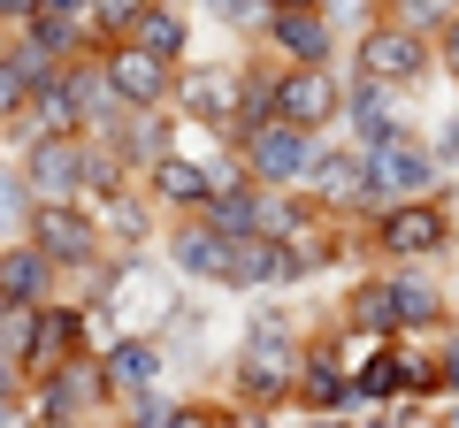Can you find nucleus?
<instances>
[{"label":"nucleus","mask_w":459,"mask_h":428,"mask_svg":"<svg viewBox=\"0 0 459 428\" xmlns=\"http://www.w3.org/2000/svg\"><path fill=\"white\" fill-rule=\"evenodd\" d=\"M0 428H16V421H8V406H0Z\"/></svg>","instance_id":"nucleus-42"},{"label":"nucleus","mask_w":459,"mask_h":428,"mask_svg":"<svg viewBox=\"0 0 459 428\" xmlns=\"http://www.w3.org/2000/svg\"><path fill=\"white\" fill-rule=\"evenodd\" d=\"M429 176H437V161H429L413 138H391V146H368V161H360V199L398 207V199H421Z\"/></svg>","instance_id":"nucleus-5"},{"label":"nucleus","mask_w":459,"mask_h":428,"mask_svg":"<svg viewBox=\"0 0 459 428\" xmlns=\"http://www.w3.org/2000/svg\"><path fill=\"white\" fill-rule=\"evenodd\" d=\"M437 428H459V398H452V413H444V421H437Z\"/></svg>","instance_id":"nucleus-40"},{"label":"nucleus","mask_w":459,"mask_h":428,"mask_svg":"<svg viewBox=\"0 0 459 428\" xmlns=\"http://www.w3.org/2000/svg\"><path fill=\"white\" fill-rule=\"evenodd\" d=\"M47 276H54V261H47V253H31V245L0 253V298H23V306H39Z\"/></svg>","instance_id":"nucleus-24"},{"label":"nucleus","mask_w":459,"mask_h":428,"mask_svg":"<svg viewBox=\"0 0 459 428\" xmlns=\"http://www.w3.org/2000/svg\"><path fill=\"white\" fill-rule=\"evenodd\" d=\"M437 153H444V161H459V116L444 123V138H437Z\"/></svg>","instance_id":"nucleus-37"},{"label":"nucleus","mask_w":459,"mask_h":428,"mask_svg":"<svg viewBox=\"0 0 459 428\" xmlns=\"http://www.w3.org/2000/svg\"><path fill=\"white\" fill-rule=\"evenodd\" d=\"M314 428H344V421H314Z\"/></svg>","instance_id":"nucleus-43"},{"label":"nucleus","mask_w":459,"mask_h":428,"mask_svg":"<svg viewBox=\"0 0 459 428\" xmlns=\"http://www.w3.org/2000/svg\"><path fill=\"white\" fill-rule=\"evenodd\" d=\"M39 8H47V16H84L92 23V0H39Z\"/></svg>","instance_id":"nucleus-35"},{"label":"nucleus","mask_w":459,"mask_h":428,"mask_svg":"<svg viewBox=\"0 0 459 428\" xmlns=\"http://www.w3.org/2000/svg\"><path fill=\"white\" fill-rule=\"evenodd\" d=\"M299 176H307V199H322V207H337V199H360V153H329V146H314Z\"/></svg>","instance_id":"nucleus-18"},{"label":"nucleus","mask_w":459,"mask_h":428,"mask_svg":"<svg viewBox=\"0 0 459 428\" xmlns=\"http://www.w3.org/2000/svg\"><path fill=\"white\" fill-rule=\"evenodd\" d=\"M23 107H31V84H23V69L0 54V123H16Z\"/></svg>","instance_id":"nucleus-28"},{"label":"nucleus","mask_w":459,"mask_h":428,"mask_svg":"<svg viewBox=\"0 0 459 428\" xmlns=\"http://www.w3.org/2000/svg\"><path fill=\"white\" fill-rule=\"evenodd\" d=\"M291 398H307L314 413H344L352 406V375H344V360H337V345H314V352H299V375H291Z\"/></svg>","instance_id":"nucleus-10"},{"label":"nucleus","mask_w":459,"mask_h":428,"mask_svg":"<svg viewBox=\"0 0 459 428\" xmlns=\"http://www.w3.org/2000/svg\"><path fill=\"white\" fill-rule=\"evenodd\" d=\"M123 39L153 47L161 62H184V47H192V23H184V8H177V0H146V8H138V23H131Z\"/></svg>","instance_id":"nucleus-17"},{"label":"nucleus","mask_w":459,"mask_h":428,"mask_svg":"<svg viewBox=\"0 0 459 428\" xmlns=\"http://www.w3.org/2000/svg\"><path fill=\"white\" fill-rule=\"evenodd\" d=\"M8 367H16V360H0V406H8V390H16V375H8Z\"/></svg>","instance_id":"nucleus-38"},{"label":"nucleus","mask_w":459,"mask_h":428,"mask_svg":"<svg viewBox=\"0 0 459 428\" xmlns=\"http://www.w3.org/2000/svg\"><path fill=\"white\" fill-rule=\"evenodd\" d=\"M246 428H261V421H246Z\"/></svg>","instance_id":"nucleus-44"},{"label":"nucleus","mask_w":459,"mask_h":428,"mask_svg":"<svg viewBox=\"0 0 459 428\" xmlns=\"http://www.w3.org/2000/svg\"><path fill=\"white\" fill-rule=\"evenodd\" d=\"M352 62H360V77L406 92V84L429 77V31H406V23L383 16V23H368V31H360V54H352Z\"/></svg>","instance_id":"nucleus-3"},{"label":"nucleus","mask_w":459,"mask_h":428,"mask_svg":"<svg viewBox=\"0 0 459 428\" xmlns=\"http://www.w3.org/2000/svg\"><path fill=\"white\" fill-rule=\"evenodd\" d=\"M406 367H413V352H406V345H383L376 360H368L360 375H352V390H360V398H376V406H391V398L406 390Z\"/></svg>","instance_id":"nucleus-25"},{"label":"nucleus","mask_w":459,"mask_h":428,"mask_svg":"<svg viewBox=\"0 0 459 428\" xmlns=\"http://www.w3.org/2000/svg\"><path fill=\"white\" fill-rule=\"evenodd\" d=\"M268 8H322V0H268Z\"/></svg>","instance_id":"nucleus-39"},{"label":"nucleus","mask_w":459,"mask_h":428,"mask_svg":"<svg viewBox=\"0 0 459 428\" xmlns=\"http://www.w3.org/2000/svg\"><path fill=\"white\" fill-rule=\"evenodd\" d=\"M39 16V0H0V23H31Z\"/></svg>","instance_id":"nucleus-36"},{"label":"nucleus","mask_w":459,"mask_h":428,"mask_svg":"<svg viewBox=\"0 0 459 428\" xmlns=\"http://www.w3.org/2000/svg\"><path fill=\"white\" fill-rule=\"evenodd\" d=\"M238 146H246V184H291L299 168H307L314 138L268 116V123H246V131H238Z\"/></svg>","instance_id":"nucleus-6"},{"label":"nucleus","mask_w":459,"mask_h":428,"mask_svg":"<svg viewBox=\"0 0 459 428\" xmlns=\"http://www.w3.org/2000/svg\"><path fill=\"white\" fill-rule=\"evenodd\" d=\"M8 222H23V192H16V176L0 168V230H8Z\"/></svg>","instance_id":"nucleus-34"},{"label":"nucleus","mask_w":459,"mask_h":428,"mask_svg":"<svg viewBox=\"0 0 459 428\" xmlns=\"http://www.w3.org/2000/svg\"><path fill=\"white\" fill-rule=\"evenodd\" d=\"M169 421V398H146L138 390V406H131V428H161Z\"/></svg>","instance_id":"nucleus-32"},{"label":"nucleus","mask_w":459,"mask_h":428,"mask_svg":"<svg viewBox=\"0 0 459 428\" xmlns=\"http://www.w3.org/2000/svg\"><path fill=\"white\" fill-rule=\"evenodd\" d=\"M100 69H108V84H115L123 107H161V99L177 92V62H161V54L138 47V39H123L115 54H100Z\"/></svg>","instance_id":"nucleus-7"},{"label":"nucleus","mask_w":459,"mask_h":428,"mask_svg":"<svg viewBox=\"0 0 459 428\" xmlns=\"http://www.w3.org/2000/svg\"><path fill=\"white\" fill-rule=\"evenodd\" d=\"M207 192H214V176H207L199 161H177V153H161V161H153V199L199 214V199H207Z\"/></svg>","instance_id":"nucleus-21"},{"label":"nucleus","mask_w":459,"mask_h":428,"mask_svg":"<svg viewBox=\"0 0 459 428\" xmlns=\"http://www.w3.org/2000/svg\"><path fill=\"white\" fill-rule=\"evenodd\" d=\"M322 8H368V0H322Z\"/></svg>","instance_id":"nucleus-41"},{"label":"nucleus","mask_w":459,"mask_h":428,"mask_svg":"<svg viewBox=\"0 0 459 428\" xmlns=\"http://www.w3.org/2000/svg\"><path fill=\"white\" fill-rule=\"evenodd\" d=\"M77 337H84V313H77V306H39V330H31V360H23V367H39V375H47V367H62Z\"/></svg>","instance_id":"nucleus-19"},{"label":"nucleus","mask_w":459,"mask_h":428,"mask_svg":"<svg viewBox=\"0 0 459 428\" xmlns=\"http://www.w3.org/2000/svg\"><path fill=\"white\" fill-rule=\"evenodd\" d=\"M161 428H230V421H222L214 406H169V421H161Z\"/></svg>","instance_id":"nucleus-31"},{"label":"nucleus","mask_w":459,"mask_h":428,"mask_svg":"<svg viewBox=\"0 0 459 428\" xmlns=\"http://www.w3.org/2000/svg\"><path fill=\"white\" fill-rule=\"evenodd\" d=\"M31 184H39V192H54V199L77 192V184H84V146H77L69 131L31 138Z\"/></svg>","instance_id":"nucleus-14"},{"label":"nucleus","mask_w":459,"mask_h":428,"mask_svg":"<svg viewBox=\"0 0 459 428\" xmlns=\"http://www.w3.org/2000/svg\"><path fill=\"white\" fill-rule=\"evenodd\" d=\"M291 375H299L291 330H283L276 313H261L253 337H246V352H238V390H246L253 406H276V398H291Z\"/></svg>","instance_id":"nucleus-2"},{"label":"nucleus","mask_w":459,"mask_h":428,"mask_svg":"<svg viewBox=\"0 0 459 428\" xmlns=\"http://www.w3.org/2000/svg\"><path fill=\"white\" fill-rule=\"evenodd\" d=\"M437 69H444V77H459V8L437 23Z\"/></svg>","instance_id":"nucleus-30"},{"label":"nucleus","mask_w":459,"mask_h":428,"mask_svg":"<svg viewBox=\"0 0 459 428\" xmlns=\"http://www.w3.org/2000/svg\"><path fill=\"white\" fill-rule=\"evenodd\" d=\"M261 39L283 54V62H329V54H337V31H329V8H268Z\"/></svg>","instance_id":"nucleus-9"},{"label":"nucleus","mask_w":459,"mask_h":428,"mask_svg":"<svg viewBox=\"0 0 459 428\" xmlns=\"http://www.w3.org/2000/svg\"><path fill=\"white\" fill-rule=\"evenodd\" d=\"M459 0H383V16L391 23H406V31H437L444 16H452Z\"/></svg>","instance_id":"nucleus-27"},{"label":"nucleus","mask_w":459,"mask_h":428,"mask_svg":"<svg viewBox=\"0 0 459 428\" xmlns=\"http://www.w3.org/2000/svg\"><path fill=\"white\" fill-rule=\"evenodd\" d=\"M161 345H153V337H123V345L108 352V390H153V382H161Z\"/></svg>","instance_id":"nucleus-20"},{"label":"nucleus","mask_w":459,"mask_h":428,"mask_svg":"<svg viewBox=\"0 0 459 428\" xmlns=\"http://www.w3.org/2000/svg\"><path fill=\"white\" fill-rule=\"evenodd\" d=\"M100 398H108V375H100L92 360L47 367V421H77V413H92Z\"/></svg>","instance_id":"nucleus-12"},{"label":"nucleus","mask_w":459,"mask_h":428,"mask_svg":"<svg viewBox=\"0 0 459 428\" xmlns=\"http://www.w3.org/2000/svg\"><path fill=\"white\" fill-rule=\"evenodd\" d=\"M222 283H238V291L291 283V276H283V245H276V237H261V230H238V237H230V268H222Z\"/></svg>","instance_id":"nucleus-13"},{"label":"nucleus","mask_w":459,"mask_h":428,"mask_svg":"<svg viewBox=\"0 0 459 428\" xmlns=\"http://www.w3.org/2000/svg\"><path fill=\"white\" fill-rule=\"evenodd\" d=\"M391 306H398V330H437L444 321V291L429 276H391Z\"/></svg>","instance_id":"nucleus-22"},{"label":"nucleus","mask_w":459,"mask_h":428,"mask_svg":"<svg viewBox=\"0 0 459 428\" xmlns=\"http://www.w3.org/2000/svg\"><path fill=\"white\" fill-rule=\"evenodd\" d=\"M177 92H184V116L192 123H238V77L230 69H184Z\"/></svg>","instance_id":"nucleus-15"},{"label":"nucleus","mask_w":459,"mask_h":428,"mask_svg":"<svg viewBox=\"0 0 459 428\" xmlns=\"http://www.w3.org/2000/svg\"><path fill=\"white\" fill-rule=\"evenodd\" d=\"M169 261H177L184 276H214V283H222V268H230V237L214 230L207 214H199V222H184V230L169 237Z\"/></svg>","instance_id":"nucleus-16"},{"label":"nucleus","mask_w":459,"mask_h":428,"mask_svg":"<svg viewBox=\"0 0 459 428\" xmlns=\"http://www.w3.org/2000/svg\"><path fill=\"white\" fill-rule=\"evenodd\" d=\"M276 123H291V131H329V123H344V84L329 62H291L276 69Z\"/></svg>","instance_id":"nucleus-1"},{"label":"nucleus","mask_w":459,"mask_h":428,"mask_svg":"<svg viewBox=\"0 0 459 428\" xmlns=\"http://www.w3.org/2000/svg\"><path fill=\"white\" fill-rule=\"evenodd\" d=\"M352 330H368V337H398L391 276H376V283H360V291H352Z\"/></svg>","instance_id":"nucleus-26"},{"label":"nucleus","mask_w":459,"mask_h":428,"mask_svg":"<svg viewBox=\"0 0 459 428\" xmlns=\"http://www.w3.org/2000/svg\"><path fill=\"white\" fill-rule=\"evenodd\" d=\"M31 237H39V253H47L54 268H84V261H100V245H108V237H100V222H92V214L62 207V199L31 214Z\"/></svg>","instance_id":"nucleus-8"},{"label":"nucleus","mask_w":459,"mask_h":428,"mask_svg":"<svg viewBox=\"0 0 459 428\" xmlns=\"http://www.w3.org/2000/svg\"><path fill=\"white\" fill-rule=\"evenodd\" d=\"M177 138V123H161V107H131V131H123V168H153Z\"/></svg>","instance_id":"nucleus-23"},{"label":"nucleus","mask_w":459,"mask_h":428,"mask_svg":"<svg viewBox=\"0 0 459 428\" xmlns=\"http://www.w3.org/2000/svg\"><path fill=\"white\" fill-rule=\"evenodd\" d=\"M344 116L360 123L368 146H391V138H406V116H398V84L352 77V84H344Z\"/></svg>","instance_id":"nucleus-11"},{"label":"nucleus","mask_w":459,"mask_h":428,"mask_svg":"<svg viewBox=\"0 0 459 428\" xmlns=\"http://www.w3.org/2000/svg\"><path fill=\"white\" fill-rule=\"evenodd\" d=\"M437 390L459 398V337H444V360H437Z\"/></svg>","instance_id":"nucleus-33"},{"label":"nucleus","mask_w":459,"mask_h":428,"mask_svg":"<svg viewBox=\"0 0 459 428\" xmlns=\"http://www.w3.org/2000/svg\"><path fill=\"white\" fill-rule=\"evenodd\" d=\"M452 245V207H437V199H398V207H383L376 222V253H391V261H429V253Z\"/></svg>","instance_id":"nucleus-4"},{"label":"nucleus","mask_w":459,"mask_h":428,"mask_svg":"<svg viewBox=\"0 0 459 428\" xmlns=\"http://www.w3.org/2000/svg\"><path fill=\"white\" fill-rule=\"evenodd\" d=\"M146 0H92V31H131Z\"/></svg>","instance_id":"nucleus-29"}]
</instances>
